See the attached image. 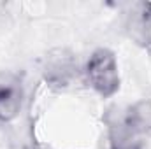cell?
<instances>
[{
    "instance_id": "obj_5",
    "label": "cell",
    "mask_w": 151,
    "mask_h": 149,
    "mask_svg": "<svg viewBox=\"0 0 151 149\" xmlns=\"http://www.w3.org/2000/svg\"><path fill=\"white\" fill-rule=\"evenodd\" d=\"M23 104V93L21 88L16 82L0 84V121L11 123L18 117Z\"/></svg>"
},
{
    "instance_id": "obj_4",
    "label": "cell",
    "mask_w": 151,
    "mask_h": 149,
    "mask_svg": "<svg viewBox=\"0 0 151 149\" xmlns=\"http://www.w3.org/2000/svg\"><path fill=\"white\" fill-rule=\"evenodd\" d=\"M125 114V121L127 125L141 137H148L151 135V100H137L135 104H132Z\"/></svg>"
},
{
    "instance_id": "obj_1",
    "label": "cell",
    "mask_w": 151,
    "mask_h": 149,
    "mask_svg": "<svg viewBox=\"0 0 151 149\" xmlns=\"http://www.w3.org/2000/svg\"><path fill=\"white\" fill-rule=\"evenodd\" d=\"M84 77H86V82L100 98L114 97L121 86L116 54L107 47L95 49L86 62Z\"/></svg>"
},
{
    "instance_id": "obj_6",
    "label": "cell",
    "mask_w": 151,
    "mask_h": 149,
    "mask_svg": "<svg viewBox=\"0 0 151 149\" xmlns=\"http://www.w3.org/2000/svg\"><path fill=\"white\" fill-rule=\"evenodd\" d=\"M132 27H134L132 37L151 49V2H144L139 5L137 18L132 21L130 28Z\"/></svg>"
},
{
    "instance_id": "obj_3",
    "label": "cell",
    "mask_w": 151,
    "mask_h": 149,
    "mask_svg": "<svg viewBox=\"0 0 151 149\" xmlns=\"http://www.w3.org/2000/svg\"><path fill=\"white\" fill-rule=\"evenodd\" d=\"M107 139L109 149H142L144 137L137 135L125 121V114H107Z\"/></svg>"
},
{
    "instance_id": "obj_2",
    "label": "cell",
    "mask_w": 151,
    "mask_h": 149,
    "mask_svg": "<svg viewBox=\"0 0 151 149\" xmlns=\"http://www.w3.org/2000/svg\"><path fill=\"white\" fill-rule=\"evenodd\" d=\"M44 70H46V79L51 82V86L65 88L74 79L77 63L74 54L69 53L67 49H55L47 54Z\"/></svg>"
}]
</instances>
